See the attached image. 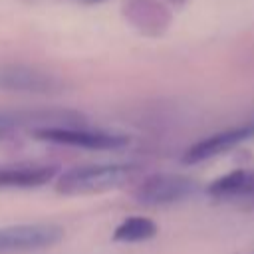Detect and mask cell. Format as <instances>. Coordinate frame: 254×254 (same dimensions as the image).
Instances as JSON below:
<instances>
[{"label":"cell","instance_id":"obj_1","mask_svg":"<svg viewBox=\"0 0 254 254\" xmlns=\"http://www.w3.org/2000/svg\"><path fill=\"white\" fill-rule=\"evenodd\" d=\"M131 165L121 163H105V165H83L65 171L60 179L56 189L64 194H87V192H103L115 189L131 179L133 175Z\"/></svg>","mask_w":254,"mask_h":254},{"label":"cell","instance_id":"obj_2","mask_svg":"<svg viewBox=\"0 0 254 254\" xmlns=\"http://www.w3.org/2000/svg\"><path fill=\"white\" fill-rule=\"evenodd\" d=\"M36 137L44 141H52L58 145L67 147H79L89 151H115L125 145H129V139L123 135L107 133V131H93V129H81V127H69V125H52L42 127L34 131Z\"/></svg>","mask_w":254,"mask_h":254},{"label":"cell","instance_id":"obj_3","mask_svg":"<svg viewBox=\"0 0 254 254\" xmlns=\"http://www.w3.org/2000/svg\"><path fill=\"white\" fill-rule=\"evenodd\" d=\"M64 238V230L56 224H12L0 228V254L40 250L58 244Z\"/></svg>","mask_w":254,"mask_h":254},{"label":"cell","instance_id":"obj_4","mask_svg":"<svg viewBox=\"0 0 254 254\" xmlns=\"http://www.w3.org/2000/svg\"><path fill=\"white\" fill-rule=\"evenodd\" d=\"M0 89L16 93H56L62 89L58 77L24 64H0Z\"/></svg>","mask_w":254,"mask_h":254},{"label":"cell","instance_id":"obj_5","mask_svg":"<svg viewBox=\"0 0 254 254\" xmlns=\"http://www.w3.org/2000/svg\"><path fill=\"white\" fill-rule=\"evenodd\" d=\"M194 181L181 177V175H153L145 179L135 196L143 204H171L179 202L194 192Z\"/></svg>","mask_w":254,"mask_h":254},{"label":"cell","instance_id":"obj_6","mask_svg":"<svg viewBox=\"0 0 254 254\" xmlns=\"http://www.w3.org/2000/svg\"><path fill=\"white\" fill-rule=\"evenodd\" d=\"M254 135V125H244V127H236V129H230V131H222V133H216L208 139H202L198 141L196 145H192L187 153H185V163H200V161H206L214 155H220L232 147H236L238 143L246 141L248 137Z\"/></svg>","mask_w":254,"mask_h":254},{"label":"cell","instance_id":"obj_7","mask_svg":"<svg viewBox=\"0 0 254 254\" xmlns=\"http://www.w3.org/2000/svg\"><path fill=\"white\" fill-rule=\"evenodd\" d=\"M56 175L54 167L44 165H18V167H4L0 169V187L8 189H30L42 187L50 183Z\"/></svg>","mask_w":254,"mask_h":254},{"label":"cell","instance_id":"obj_8","mask_svg":"<svg viewBox=\"0 0 254 254\" xmlns=\"http://www.w3.org/2000/svg\"><path fill=\"white\" fill-rule=\"evenodd\" d=\"M208 192L216 198H254V171H234L216 179Z\"/></svg>","mask_w":254,"mask_h":254},{"label":"cell","instance_id":"obj_9","mask_svg":"<svg viewBox=\"0 0 254 254\" xmlns=\"http://www.w3.org/2000/svg\"><path fill=\"white\" fill-rule=\"evenodd\" d=\"M157 224L147 218V216H131V218H125L113 232V240L115 242H127V244H133V242H145L149 238H153L157 234Z\"/></svg>","mask_w":254,"mask_h":254},{"label":"cell","instance_id":"obj_10","mask_svg":"<svg viewBox=\"0 0 254 254\" xmlns=\"http://www.w3.org/2000/svg\"><path fill=\"white\" fill-rule=\"evenodd\" d=\"M18 125H20V117L2 113L0 115V137H6L8 133H12L14 129H18Z\"/></svg>","mask_w":254,"mask_h":254},{"label":"cell","instance_id":"obj_11","mask_svg":"<svg viewBox=\"0 0 254 254\" xmlns=\"http://www.w3.org/2000/svg\"><path fill=\"white\" fill-rule=\"evenodd\" d=\"M240 254H254V250L252 252H240Z\"/></svg>","mask_w":254,"mask_h":254},{"label":"cell","instance_id":"obj_12","mask_svg":"<svg viewBox=\"0 0 254 254\" xmlns=\"http://www.w3.org/2000/svg\"><path fill=\"white\" fill-rule=\"evenodd\" d=\"M89 2H93V0H89Z\"/></svg>","mask_w":254,"mask_h":254}]
</instances>
